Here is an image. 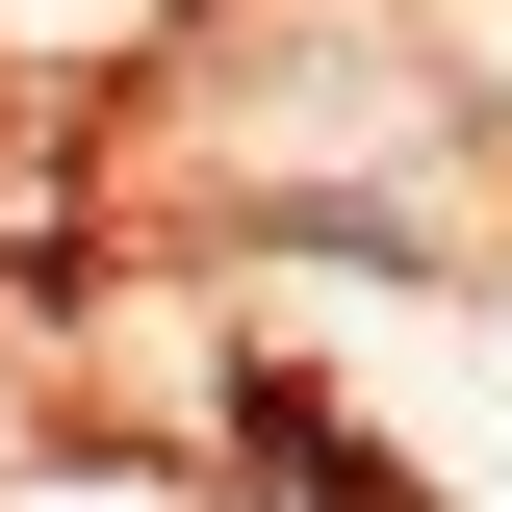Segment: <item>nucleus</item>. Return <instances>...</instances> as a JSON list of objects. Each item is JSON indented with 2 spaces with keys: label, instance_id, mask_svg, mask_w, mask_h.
Returning <instances> with one entry per match:
<instances>
[{
  "label": "nucleus",
  "instance_id": "obj_1",
  "mask_svg": "<svg viewBox=\"0 0 512 512\" xmlns=\"http://www.w3.org/2000/svg\"><path fill=\"white\" fill-rule=\"evenodd\" d=\"M0 26H52V52H103V26H154V0H0Z\"/></svg>",
  "mask_w": 512,
  "mask_h": 512
}]
</instances>
